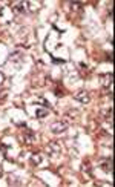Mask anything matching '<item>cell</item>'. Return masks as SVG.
I'll use <instances>...</instances> for the list:
<instances>
[{"label": "cell", "instance_id": "cell-1", "mask_svg": "<svg viewBox=\"0 0 115 187\" xmlns=\"http://www.w3.org/2000/svg\"><path fill=\"white\" fill-rule=\"evenodd\" d=\"M68 129V123L66 121H57V123H54L52 126H51V130L54 132V134H61V132H65Z\"/></svg>", "mask_w": 115, "mask_h": 187}, {"label": "cell", "instance_id": "cell-2", "mask_svg": "<svg viewBox=\"0 0 115 187\" xmlns=\"http://www.w3.org/2000/svg\"><path fill=\"white\" fill-rule=\"evenodd\" d=\"M11 6H13V11L17 13V14H25L26 13V8H25L26 3L25 2H14Z\"/></svg>", "mask_w": 115, "mask_h": 187}, {"label": "cell", "instance_id": "cell-3", "mask_svg": "<svg viewBox=\"0 0 115 187\" xmlns=\"http://www.w3.org/2000/svg\"><path fill=\"white\" fill-rule=\"evenodd\" d=\"M100 167H101V170H104V172H107V173H112V158L101 160V161H100Z\"/></svg>", "mask_w": 115, "mask_h": 187}, {"label": "cell", "instance_id": "cell-4", "mask_svg": "<svg viewBox=\"0 0 115 187\" xmlns=\"http://www.w3.org/2000/svg\"><path fill=\"white\" fill-rule=\"evenodd\" d=\"M23 138H25V141H26L28 144H31V143H32V140L35 138V134H34L31 129H26V130L23 132Z\"/></svg>", "mask_w": 115, "mask_h": 187}, {"label": "cell", "instance_id": "cell-5", "mask_svg": "<svg viewBox=\"0 0 115 187\" xmlns=\"http://www.w3.org/2000/svg\"><path fill=\"white\" fill-rule=\"evenodd\" d=\"M75 100H78V101H81L83 105H86V103H89V95H87V92H80V94H77L75 95Z\"/></svg>", "mask_w": 115, "mask_h": 187}, {"label": "cell", "instance_id": "cell-6", "mask_svg": "<svg viewBox=\"0 0 115 187\" xmlns=\"http://www.w3.org/2000/svg\"><path fill=\"white\" fill-rule=\"evenodd\" d=\"M35 114H37V118H43V117H46L49 112H48V111H43V109H37Z\"/></svg>", "mask_w": 115, "mask_h": 187}, {"label": "cell", "instance_id": "cell-7", "mask_svg": "<svg viewBox=\"0 0 115 187\" xmlns=\"http://www.w3.org/2000/svg\"><path fill=\"white\" fill-rule=\"evenodd\" d=\"M0 176H2V170H0Z\"/></svg>", "mask_w": 115, "mask_h": 187}]
</instances>
